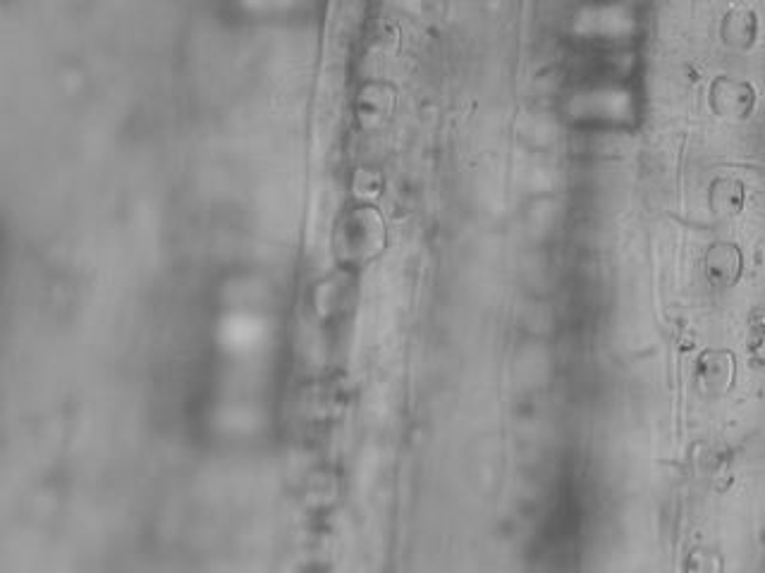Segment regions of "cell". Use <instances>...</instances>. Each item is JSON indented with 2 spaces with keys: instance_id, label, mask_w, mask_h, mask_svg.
Masks as SVG:
<instances>
[{
  "instance_id": "obj_1",
  "label": "cell",
  "mask_w": 765,
  "mask_h": 573,
  "mask_svg": "<svg viewBox=\"0 0 765 573\" xmlns=\"http://www.w3.org/2000/svg\"><path fill=\"white\" fill-rule=\"evenodd\" d=\"M263 340H266V326L256 316L234 314L220 326V342L232 354H252L263 344Z\"/></svg>"
}]
</instances>
